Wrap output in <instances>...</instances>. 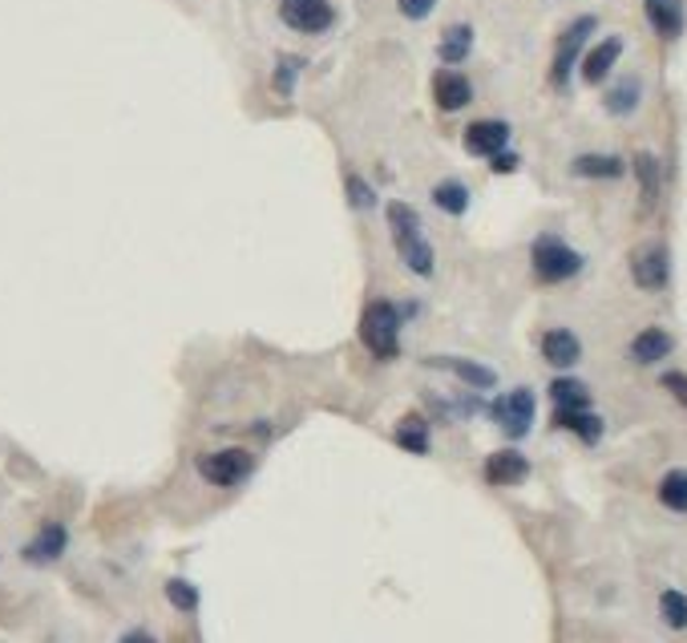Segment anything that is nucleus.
I'll return each instance as SVG.
<instances>
[{"label": "nucleus", "mask_w": 687, "mask_h": 643, "mask_svg": "<svg viewBox=\"0 0 687 643\" xmlns=\"http://www.w3.org/2000/svg\"><path fill=\"white\" fill-rule=\"evenodd\" d=\"M571 171L578 174V178H599V183H615V178H623L627 174V162L619 154H578L571 162Z\"/></svg>", "instance_id": "obj_17"}, {"label": "nucleus", "mask_w": 687, "mask_h": 643, "mask_svg": "<svg viewBox=\"0 0 687 643\" xmlns=\"http://www.w3.org/2000/svg\"><path fill=\"white\" fill-rule=\"evenodd\" d=\"M392 437H397V445L409 449V454H429V425H425L421 417H404Z\"/></svg>", "instance_id": "obj_25"}, {"label": "nucleus", "mask_w": 687, "mask_h": 643, "mask_svg": "<svg viewBox=\"0 0 687 643\" xmlns=\"http://www.w3.org/2000/svg\"><path fill=\"white\" fill-rule=\"evenodd\" d=\"M433 369H449L458 372L461 381L470 388H494L498 385V376H494V369H486V364H477V360H461V357H433L429 360Z\"/></svg>", "instance_id": "obj_19"}, {"label": "nucleus", "mask_w": 687, "mask_h": 643, "mask_svg": "<svg viewBox=\"0 0 687 643\" xmlns=\"http://www.w3.org/2000/svg\"><path fill=\"white\" fill-rule=\"evenodd\" d=\"M542 357L546 364H554V369H571V364H578V357H583V344H578V336H574L571 329H550L542 336Z\"/></svg>", "instance_id": "obj_15"}, {"label": "nucleus", "mask_w": 687, "mask_h": 643, "mask_svg": "<svg viewBox=\"0 0 687 643\" xmlns=\"http://www.w3.org/2000/svg\"><path fill=\"white\" fill-rule=\"evenodd\" d=\"M166 599H171L178 611H195V607H199V591H195L187 579H171V583H166Z\"/></svg>", "instance_id": "obj_30"}, {"label": "nucleus", "mask_w": 687, "mask_h": 643, "mask_svg": "<svg viewBox=\"0 0 687 643\" xmlns=\"http://www.w3.org/2000/svg\"><path fill=\"white\" fill-rule=\"evenodd\" d=\"M647 25L659 41H679L687 29V0H644Z\"/></svg>", "instance_id": "obj_10"}, {"label": "nucleus", "mask_w": 687, "mask_h": 643, "mask_svg": "<svg viewBox=\"0 0 687 643\" xmlns=\"http://www.w3.org/2000/svg\"><path fill=\"white\" fill-rule=\"evenodd\" d=\"M279 21L291 33L320 37L336 25V9H332V0H279Z\"/></svg>", "instance_id": "obj_5"}, {"label": "nucleus", "mask_w": 687, "mask_h": 643, "mask_svg": "<svg viewBox=\"0 0 687 643\" xmlns=\"http://www.w3.org/2000/svg\"><path fill=\"white\" fill-rule=\"evenodd\" d=\"M433 207L445 214H465L470 211V186L461 178H441L433 186Z\"/></svg>", "instance_id": "obj_23"}, {"label": "nucleus", "mask_w": 687, "mask_h": 643, "mask_svg": "<svg viewBox=\"0 0 687 643\" xmlns=\"http://www.w3.org/2000/svg\"><path fill=\"white\" fill-rule=\"evenodd\" d=\"M639 101H644V82H639V77H619L615 86L607 89L602 106H607L611 118H630L639 110Z\"/></svg>", "instance_id": "obj_18"}, {"label": "nucleus", "mask_w": 687, "mask_h": 643, "mask_svg": "<svg viewBox=\"0 0 687 643\" xmlns=\"http://www.w3.org/2000/svg\"><path fill=\"white\" fill-rule=\"evenodd\" d=\"M303 70V61L300 58H279V65H275V77H272V86L279 98H291V89H296V77H300Z\"/></svg>", "instance_id": "obj_29"}, {"label": "nucleus", "mask_w": 687, "mask_h": 643, "mask_svg": "<svg viewBox=\"0 0 687 643\" xmlns=\"http://www.w3.org/2000/svg\"><path fill=\"white\" fill-rule=\"evenodd\" d=\"M473 53V25H449V29L441 33V45H437V58L445 61V65H461V61Z\"/></svg>", "instance_id": "obj_20"}, {"label": "nucleus", "mask_w": 687, "mask_h": 643, "mask_svg": "<svg viewBox=\"0 0 687 643\" xmlns=\"http://www.w3.org/2000/svg\"><path fill=\"white\" fill-rule=\"evenodd\" d=\"M630 280L644 287V292H663L672 280V259L663 244H647L630 256Z\"/></svg>", "instance_id": "obj_9"}, {"label": "nucleus", "mask_w": 687, "mask_h": 643, "mask_svg": "<svg viewBox=\"0 0 687 643\" xmlns=\"http://www.w3.org/2000/svg\"><path fill=\"white\" fill-rule=\"evenodd\" d=\"M526 473H530V461L522 458L517 449H498L486 461L489 486H517V482H526Z\"/></svg>", "instance_id": "obj_14"}, {"label": "nucleus", "mask_w": 687, "mask_h": 643, "mask_svg": "<svg viewBox=\"0 0 687 643\" xmlns=\"http://www.w3.org/2000/svg\"><path fill=\"white\" fill-rule=\"evenodd\" d=\"M550 397H554L559 409H590V388L583 381H574V376H559L550 385Z\"/></svg>", "instance_id": "obj_24"}, {"label": "nucleus", "mask_w": 687, "mask_h": 643, "mask_svg": "<svg viewBox=\"0 0 687 643\" xmlns=\"http://www.w3.org/2000/svg\"><path fill=\"white\" fill-rule=\"evenodd\" d=\"M413 312L416 308H397L392 300H373L360 312V344L376 360H397L401 357V324Z\"/></svg>", "instance_id": "obj_2"}, {"label": "nucleus", "mask_w": 687, "mask_h": 643, "mask_svg": "<svg viewBox=\"0 0 687 643\" xmlns=\"http://www.w3.org/2000/svg\"><path fill=\"white\" fill-rule=\"evenodd\" d=\"M630 166H635V178H639V199L644 207H655L659 199V183H663V174H659V158L639 150V154L630 158Z\"/></svg>", "instance_id": "obj_22"}, {"label": "nucleus", "mask_w": 687, "mask_h": 643, "mask_svg": "<svg viewBox=\"0 0 687 643\" xmlns=\"http://www.w3.org/2000/svg\"><path fill=\"white\" fill-rule=\"evenodd\" d=\"M510 138H514V129H510V122H501V118H477L461 134V143H465V150L473 158H494L501 150H510Z\"/></svg>", "instance_id": "obj_8"}, {"label": "nucleus", "mask_w": 687, "mask_h": 643, "mask_svg": "<svg viewBox=\"0 0 687 643\" xmlns=\"http://www.w3.org/2000/svg\"><path fill=\"white\" fill-rule=\"evenodd\" d=\"M489 413H494V421L501 425V433L517 442V437H526L534 425V393L530 388H514V393H505V397L494 400Z\"/></svg>", "instance_id": "obj_7"}, {"label": "nucleus", "mask_w": 687, "mask_h": 643, "mask_svg": "<svg viewBox=\"0 0 687 643\" xmlns=\"http://www.w3.org/2000/svg\"><path fill=\"white\" fill-rule=\"evenodd\" d=\"M530 259H534V275L542 284H566V280H574V275L583 272V256L571 244H562L559 235H538Z\"/></svg>", "instance_id": "obj_4"}, {"label": "nucleus", "mask_w": 687, "mask_h": 643, "mask_svg": "<svg viewBox=\"0 0 687 643\" xmlns=\"http://www.w3.org/2000/svg\"><path fill=\"white\" fill-rule=\"evenodd\" d=\"M619 58H623V37H602V41H595L587 53H583V61H578L583 82H587V86H602V82L611 77V70L619 65Z\"/></svg>", "instance_id": "obj_13"}, {"label": "nucleus", "mask_w": 687, "mask_h": 643, "mask_svg": "<svg viewBox=\"0 0 687 643\" xmlns=\"http://www.w3.org/2000/svg\"><path fill=\"white\" fill-rule=\"evenodd\" d=\"M663 388H667V393H672V397L687 409V376L684 372H667V376H663Z\"/></svg>", "instance_id": "obj_32"}, {"label": "nucleus", "mask_w": 687, "mask_h": 643, "mask_svg": "<svg viewBox=\"0 0 687 643\" xmlns=\"http://www.w3.org/2000/svg\"><path fill=\"white\" fill-rule=\"evenodd\" d=\"M433 9H437V0H397V13H401L404 21H425Z\"/></svg>", "instance_id": "obj_31"}, {"label": "nucleus", "mask_w": 687, "mask_h": 643, "mask_svg": "<svg viewBox=\"0 0 687 643\" xmlns=\"http://www.w3.org/2000/svg\"><path fill=\"white\" fill-rule=\"evenodd\" d=\"M659 502L675 510V515H687V473L684 470H672L663 473V482H659Z\"/></svg>", "instance_id": "obj_26"}, {"label": "nucleus", "mask_w": 687, "mask_h": 643, "mask_svg": "<svg viewBox=\"0 0 687 643\" xmlns=\"http://www.w3.org/2000/svg\"><path fill=\"white\" fill-rule=\"evenodd\" d=\"M489 166H494V174H514L517 166H522V158H517L514 150H501V154L489 158Z\"/></svg>", "instance_id": "obj_33"}, {"label": "nucleus", "mask_w": 687, "mask_h": 643, "mask_svg": "<svg viewBox=\"0 0 687 643\" xmlns=\"http://www.w3.org/2000/svg\"><path fill=\"white\" fill-rule=\"evenodd\" d=\"M672 348H675V341H672V332H663V329H644L635 341H630V360L635 364H659L663 357H672Z\"/></svg>", "instance_id": "obj_16"}, {"label": "nucleus", "mask_w": 687, "mask_h": 643, "mask_svg": "<svg viewBox=\"0 0 687 643\" xmlns=\"http://www.w3.org/2000/svg\"><path fill=\"white\" fill-rule=\"evenodd\" d=\"M554 425L571 429L574 437H583L587 445H595L602 437V421L590 409H554Z\"/></svg>", "instance_id": "obj_21"}, {"label": "nucleus", "mask_w": 687, "mask_h": 643, "mask_svg": "<svg viewBox=\"0 0 687 643\" xmlns=\"http://www.w3.org/2000/svg\"><path fill=\"white\" fill-rule=\"evenodd\" d=\"M251 470H255V458H251L247 449H218V454H202V458H199L202 482L223 486V490L247 482V478H251Z\"/></svg>", "instance_id": "obj_6"}, {"label": "nucleus", "mask_w": 687, "mask_h": 643, "mask_svg": "<svg viewBox=\"0 0 687 643\" xmlns=\"http://www.w3.org/2000/svg\"><path fill=\"white\" fill-rule=\"evenodd\" d=\"M659 615H663V623L672 631H684L687 628V595L684 591H663L659 595Z\"/></svg>", "instance_id": "obj_27"}, {"label": "nucleus", "mask_w": 687, "mask_h": 643, "mask_svg": "<svg viewBox=\"0 0 687 643\" xmlns=\"http://www.w3.org/2000/svg\"><path fill=\"white\" fill-rule=\"evenodd\" d=\"M385 219H388V231H392V247H397L401 263L413 275H425V280H429L433 268H437V256H433L429 239H425V227H421L416 211L409 207V202H388Z\"/></svg>", "instance_id": "obj_1"}, {"label": "nucleus", "mask_w": 687, "mask_h": 643, "mask_svg": "<svg viewBox=\"0 0 687 643\" xmlns=\"http://www.w3.org/2000/svg\"><path fill=\"white\" fill-rule=\"evenodd\" d=\"M344 195H348V202H352L357 211H373V207H376V190L364 183L357 171L344 174Z\"/></svg>", "instance_id": "obj_28"}, {"label": "nucleus", "mask_w": 687, "mask_h": 643, "mask_svg": "<svg viewBox=\"0 0 687 643\" xmlns=\"http://www.w3.org/2000/svg\"><path fill=\"white\" fill-rule=\"evenodd\" d=\"M65 551H70V530L61 527V522H45V527L33 534L29 543H25L21 558H25V562H33V567H49V562H58Z\"/></svg>", "instance_id": "obj_12"}, {"label": "nucleus", "mask_w": 687, "mask_h": 643, "mask_svg": "<svg viewBox=\"0 0 687 643\" xmlns=\"http://www.w3.org/2000/svg\"><path fill=\"white\" fill-rule=\"evenodd\" d=\"M117 643H158V640L150 635V631H126V635H122Z\"/></svg>", "instance_id": "obj_34"}, {"label": "nucleus", "mask_w": 687, "mask_h": 643, "mask_svg": "<svg viewBox=\"0 0 687 643\" xmlns=\"http://www.w3.org/2000/svg\"><path fill=\"white\" fill-rule=\"evenodd\" d=\"M599 29V16H574L571 25L559 33V41H554V61H550V86L554 89H566L571 86V73L578 70V61L587 53L590 37Z\"/></svg>", "instance_id": "obj_3"}, {"label": "nucleus", "mask_w": 687, "mask_h": 643, "mask_svg": "<svg viewBox=\"0 0 687 643\" xmlns=\"http://www.w3.org/2000/svg\"><path fill=\"white\" fill-rule=\"evenodd\" d=\"M433 101H437V110L445 114H458L473 101V82L465 73H458L453 65H445V70L433 73Z\"/></svg>", "instance_id": "obj_11"}]
</instances>
